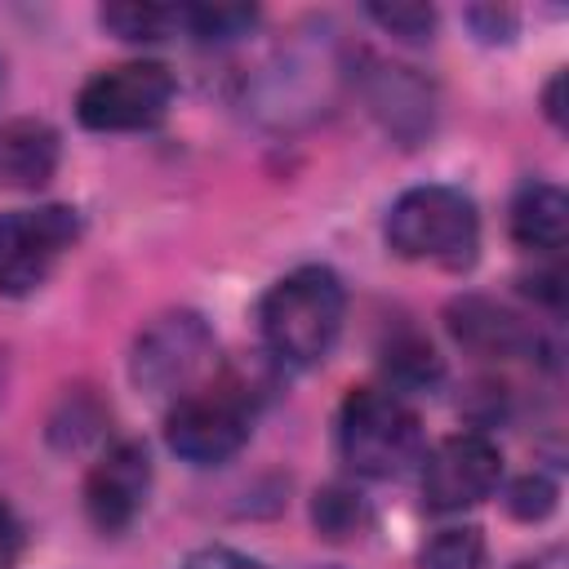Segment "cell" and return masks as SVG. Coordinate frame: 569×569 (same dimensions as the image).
<instances>
[{
    "instance_id": "6da1fadb",
    "label": "cell",
    "mask_w": 569,
    "mask_h": 569,
    "mask_svg": "<svg viewBox=\"0 0 569 569\" xmlns=\"http://www.w3.org/2000/svg\"><path fill=\"white\" fill-rule=\"evenodd\" d=\"M347 320V289L333 267L307 262L284 271L258 298L262 347L284 365H316L333 351Z\"/></svg>"
},
{
    "instance_id": "7a4b0ae2",
    "label": "cell",
    "mask_w": 569,
    "mask_h": 569,
    "mask_svg": "<svg viewBox=\"0 0 569 569\" xmlns=\"http://www.w3.org/2000/svg\"><path fill=\"white\" fill-rule=\"evenodd\" d=\"M382 236L405 262H427L440 271H467L480 249V213L462 187L422 182L391 200Z\"/></svg>"
},
{
    "instance_id": "3957f363",
    "label": "cell",
    "mask_w": 569,
    "mask_h": 569,
    "mask_svg": "<svg viewBox=\"0 0 569 569\" xmlns=\"http://www.w3.org/2000/svg\"><path fill=\"white\" fill-rule=\"evenodd\" d=\"M427 436L418 409L382 387H351L338 409V453L365 480H391L422 462Z\"/></svg>"
},
{
    "instance_id": "277c9868",
    "label": "cell",
    "mask_w": 569,
    "mask_h": 569,
    "mask_svg": "<svg viewBox=\"0 0 569 569\" xmlns=\"http://www.w3.org/2000/svg\"><path fill=\"white\" fill-rule=\"evenodd\" d=\"M249 431H253V396L240 378L213 373L209 382L164 405V445L191 467H213L236 458Z\"/></svg>"
},
{
    "instance_id": "5b68a950",
    "label": "cell",
    "mask_w": 569,
    "mask_h": 569,
    "mask_svg": "<svg viewBox=\"0 0 569 569\" xmlns=\"http://www.w3.org/2000/svg\"><path fill=\"white\" fill-rule=\"evenodd\" d=\"M213 365H218V342H213V329L204 325V316L164 311L138 333L133 356H129V378L138 391L173 405L191 387L209 382L218 373Z\"/></svg>"
},
{
    "instance_id": "8992f818",
    "label": "cell",
    "mask_w": 569,
    "mask_h": 569,
    "mask_svg": "<svg viewBox=\"0 0 569 569\" xmlns=\"http://www.w3.org/2000/svg\"><path fill=\"white\" fill-rule=\"evenodd\" d=\"M173 71L156 58H129L93 71L76 93V120L89 133H142L173 107Z\"/></svg>"
},
{
    "instance_id": "52a82bcc",
    "label": "cell",
    "mask_w": 569,
    "mask_h": 569,
    "mask_svg": "<svg viewBox=\"0 0 569 569\" xmlns=\"http://www.w3.org/2000/svg\"><path fill=\"white\" fill-rule=\"evenodd\" d=\"M80 240V213L71 204H31L0 213V293H36Z\"/></svg>"
},
{
    "instance_id": "ba28073f",
    "label": "cell",
    "mask_w": 569,
    "mask_h": 569,
    "mask_svg": "<svg viewBox=\"0 0 569 569\" xmlns=\"http://www.w3.org/2000/svg\"><path fill=\"white\" fill-rule=\"evenodd\" d=\"M422 502L440 516L485 502L502 485V449L485 431H453L422 449L418 462Z\"/></svg>"
},
{
    "instance_id": "9c48e42d",
    "label": "cell",
    "mask_w": 569,
    "mask_h": 569,
    "mask_svg": "<svg viewBox=\"0 0 569 569\" xmlns=\"http://www.w3.org/2000/svg\"><path fill=\"white\" fill-rule=\"evenodd\" d=\"M84 516L98 533H124L151 493V453L142 440H116L84 471Z\"/></svg>"
},
{
    "instance_id": "30bf717a",
    "label": "cell",
    "mask_w": 569,
    "mask_h": 569,
    "mask_svg": "<svg viewBox=\"0 0 569 569\" xmlns=\"http://www.w3.org/2000/svg\"><path fill=\"white\" fill-rule=\"evenodd\" d=\"M445 320H449V333L467 351H476V356L511 360V356H533L542 347L538 329L525 316H516L511 307H502L493 298H480V293L453 298L449 311H445Z\"/></svg>"
},
{
    "instance_id": "8fae6325",
    "label": "cell",
    "mask_w": 569,
    "mask_h": 569,
    "mask_svg": "<svg viewBox=\"0 0 569 569\" xmlns=\"http://www.w3.org/2000/svg\"><path fill=\"white\" fill-rule=\"evenodd\" d=\"M62 138L49 120L13 116L0 124V191H40L53 182Z\"/></svg>"
},
{
    "instance_id": "7c38bea8",
    "label": "cell",
    "mask_w": 569,
    "mask_h": 569,
    "mask_svg": "<svg viewBox=\"0 0 569 569\" xmlns=\"http://www.w3.org/2000/svg\"><path fill=\"white\" fill-rule=\"evenodd\" d=\"M507 231L529 253H560L569 236V196L556 182H525L511 196Z\"/></svg>"
},
{
    "instance_id": "4fadbf2b",
    "label": "cell",
    "mask_w": 569,
    "mask_h": 569,
    "mask_svg": "<svg viewBox=\"0 0 569 569\" xmlns=\"http://www.w3.org/2000/svg\"><path fill=\"white\" fill-rule=\"evenodd\" d=\"M369 102L400 138H418L422 129H431V89L409 67H373Z\"/></svg>"
},
{
    "instance_id": "5bb4252c",
    "label": "cell",
    "mask_w": 569,
    "mask_h": 569,
    "mask_svg": "<svg viewBox=\"0 0 569 569\" xmlns=\"http://www.w3.org/2000/svg\"><path fill=\"white\" fill-rule=\"evenodd\" d=\"M382 369H387V387L391 391H427L440 382L445 360L436 356V347L418 333V329H400L391 333V342L382 347Z\"/></svg>"
},
{
    "instance_id": "9a60e30c",
    "label": "cell",
    "mask_w": 569,
    "mask_h": 569,
    "mask_svg": "<svg viewBox=\"0 0 569 569\" xmlns=\"http://www.w3.org/2000/svg\"><path fill=\"white\" fill-rule=\"evenodd\" d=\"M98 22L129 44H156L178 36V4H142V0H124V4H102Z\"/></svg>"
},
{
    "instance_id": "2e32d148",
    "label": "cell",
    "mask_w": 569,
    "mask_h": 569,
    "mask_svg": "<svg viewBox=\"0 0 569 569\" xmlns=\"http://www.w3.org/2000/svg\"><path fill=\"white\" fill-rule=\"evenodd\" d=\"M258 27L253 4H178V36L200 44H231Z\"/></svg>"
},
{
    "instance_id": "e0dca14e",
    "label": "cell",
    "mask_w": 569,
    "mask_h": 569,
    "mask_svg": "<svg viewBox=\"0 0 569 569\" xmlns=\"http://www.w3.org/2000/svg\"><path fill=\"white\" fill-rule=\"evenodd\" d=\"M485 551L480 525H445L422 542L418 569H485Z\"/></svg>"
},
{
    "instance_id": "ac0fdd59",
    "label": "cell",
    "mask_w": 569,
    "mask_h": 569,
    "mask_svg": "<svg viewBox=\"0 0 569 569\" xmlns=\"http://www.w3.org/2000/svg\"><path fill=\"white\" fill-rule=\"evenodd\" d=\"M311 525L329 538V542H342V538H356L365 525H369V502L351 489V485H325L311 502Z\"/></svg>"
},
{
    "instance_id": "d6986e66",
    "label": "cell",
    "mask_w": 569,
    "mask_h": 569,
    "mask_svg": "<svg viewBox=\"0 0 569 569\" xmlns=\"http://www.w3.org/2000/svg\"><path fill=\"white\" fill-rule=\"evenodd\" d=\"M365 13L396 40L405 44H427L436 36V9L413 4V0H391V4H365Z\"/></svg>"
},
{
    "instance_id": "ffe728a7",
    "label": "cell",
    "mask_w": 569,
    "mask_h": 569,
    "mask_svg": "<svg viewBox=\"0 0 569 569\" xmlns=\"http://www.w3.org/2000/svg\"><path fill=\"white\" fill-rule=\"evenodd\" d=\"M556 502H560V485L547 471H525L520 480L507 485V511L516 520H525V525L547 520L556 511Z\"/></svg>"
},
{
    "instance_id": "44dd1931",
    "label": "cell",
    "mask_w": 569,
    "mask_h": 569,
    "mask_svg": "<svg viewBox=\"0 0 569 569\" xmlns=\"http://www.w3.org/2000/svg\"><path fill=\"white\" fill-rule=\"evenodd\" d=\"M182 569H267L262 560H253L249 551H236V547H222V542H209V547H196Z\"/></svg>"
},
{
    "instance_id": "7402d4cb",
    "label": "cell",
    "mask_w": 569,
    "mask_h": 569,
    "mask_svg": "<svg viewBox=\"0 0 569 569\" xmlns=\"http://www.w3.org/2000/svg\"><path fill=\"white\" fill-rule=\"evenodd\" d=\"M22 547H27L22 520H18V511L9 502H0V569H18Z\"/></svg>"
},
{
    "instance_id": "603a6c76",
    "label": "cell",
    "mask_w": 569,
    "mask_h": 569,
    "mask_svg": "<svg viewBox=\"0 0 569 569\" xmlns=\"http://www.w3.org/2000/svg\"><path fill=\"white\" fill-rule=\"evenodd\" d=\"M560 89H565V71H556V76H551V84L542 89V111H547V120H551V124H565V107H560Z\"/></svg>"
},
{
    "instance_id": "cb8c5ba5",
    "label": "cell",
    "mask_w": 569,
    "mask_h": 569,
    "mask_svg": "<svg viewBox=\"0 0 569 569\" xmlns=\"http://www.w3.org/2000/svg\"><path fill=\"white\" fill-rule=\"evenodd\" d=\"M516 569H560V551H542V556H533V560H525Z\"/></svg>"
},
{
    "instance_id": "d4e9b609",
    "label": "cell",
    "mask_w": 569,
    "mask_h": 569,
    "mask_svg": "<svg viewBox=\"0 0 569 569\" xmlns=\"http://www.w3.org/2000/svg\"><path fill=\"white\" fill-rule=\"evenodd\" d=\"M0 89H4V53H0Z\"/></svg>"
},
{
    "instance_id": "484cf974",
    "label": "cell",
    "mask_w": 569,
    "mask_h": 569,
    "mask_svg": "<svg viewBox=\"0 0 569 569\" xmlns=\"http://www.w3.org/2000/svg\"><path fill=\"white\" fill-rule=\"evenodd\" d=\"M320 569H338V565H320Z\"/></svg>"
}]
</instances>
